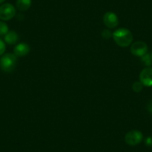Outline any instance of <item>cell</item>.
Instances as JSON below:
<instances>
[{
  "mask_svg": "<svg viewBox=\"0 0 152 152\" xmlns=\"http://www.w3.org/2000/svg\"><path fill=\"white\" fill-rule=\"evenodd\" d=\"M8 32V26L4 22L0 21V36L5 35Z\"/></svg>",
  "mask_w": 152,
  "mask_h": 152,
  "instance_id": "obj_12",
  "label": "cell"
},
{
  "mask_svg": "<svg viewBox=\"0 0 152 152\" xmlns=\"http://www.w3.org/2000/svg\"><path fill=\"white\" fill-rule=\"evenodd\" d=\"M147 109H148V110L151 113H152V99L148 102V104Z\"/></svg>",
  "mask_w": 152,
  "mask_h": 152,
  "instance_id": "obj_17",
  "label": "cell"
},
{
  "mask_svg": "<svg viewBox=\"0 0 152 152\" xmlns=\"http://www.w3.org/2000/svg\"><path fill=\"white\" fill-rule=\"evenodd\" d=\"M143 139V135L140 131L132 130L128 131L125 137V141L128 145L135 146L140 144Z\"/></svg>",
  "mask_w": 152,
  "mask_h": 152,
  "instance_id": "obj_3",
  "label": "cell"
},
{
  "mask_svg": "<svg viewBox=\"0 0 152 152\" xmlns=\"http://www.w3.org/2000/svg\"><path fill=\"white\" fill-rule=\"evenodd\" d=\"M141 60L143 63L145 64V65L147 66L148 67H150L152 64V60L151 58V55H149L148 53H146L145 55H144L143 56L141 57Z\"/></svg>",
  "mask_w": 152,
  "mask_h": 152,
  "instance_id": "obj_11",
  "label": "cell"
},
{
  "mask_svg": "<svg viewBox=\"0 0 152 152\" xmlns=\"http://www.w3.org/2000/svg\"><path fill=\"white\" fill-rule=\"evenodd\" d=\"M140 81L145 87L152 86V68L146 67L143 69L140 74Z\"/></svg>",
  "mask_w": 152,
  "mask_h": 152,
  "instance_id": "obj_6",
  "label": "cell"
},
{
  "mask_svg": "<svg viewBox=\"0 0 152 152\" xmlns=\"http://www.w3.org/2000/svg\"><path fill=\"white\" fill-rule=\"evenodd\" d=\"M104 24L109 28H114L119 25V19L116 14L113 12H107L104 15Z\"/></svg>",
  "mask_w": 152,
  "mask_h": 152,
  "instance_id": "obj_7",
  "label": "cell"
},
{
  "mask_svg": "<svg viewBox=\"0 0 152 152\" xmlns=\"http://www.w3.org/2000/svg\"><path fill=\"white\" fill-rule=\"evenodd\" d=\"M102 35L104 39H109V38L112 36V33H111L110 31L108 30V29H105V30H104L103 31H102Z\"/></svg>",
  "mask_w": 152,
  "mask_h": 152,
  "instance_id": "obj_14",
  "label": "cell"
},
{
  "mask_svg": "<svg viewBox=\"0 0 152 152\" xmlns=\"http://www.w3.org/2000/svg\"><path fill=\"white\" fill-rule=\"evenodd\" d=\"M29 52H30V47L28 45L24 43L17 45L14 49V53L17 57L26 56L29 53Z\"/></svg>",
  "mask_w": 152,
  "mask_h": 152,
  "instance_id": "obj_8",
  "label": "cell"
},
{
  "mask_svg": "<svg viewBox=\"0 0 152 152\" xmlns=\"http://www.w3.org/2000/svg\"><path fill=\"white\" fill-rule=\"evenodd\" d=\"M17 8L20 11H26L30 8L31 5V0H17Z\"/></svg>",
  "mask_w": 152,
  "mask_h": 152,
  "instance_id": "obj_10",
  "label": "cell"
},
{
  "mask_svg": "<svg viewBox=\"0 0 152 152\" xmlns=\"http://www.w3.org/2000/svg\"><path fill=\"white\" fill-rule=\"evenodd\" d=\"M16 15V9L14 5L5 3L0 6V20L8 21Z\"/></svg>",
  "mask_w": 152,
  "mask_h": 152,
  "instance_id": "obj_4",
  "label": "cell"
},
{
  "mask_svg": "<svg viewBox=\"0 0 152 152\" xmlns=\"http://www.w3.org/2000/svg\"><path fill=\"white\" fill-rule=\"evenodd\" d=\"M131 52L135 56H143L148 52L147 44L143 41H136L131 46Z\"/></svg>",
  "mask_w": 152,
  "mask_h": 152,
  "instance_id": "obj_5",
  "label": "cell"
},
{
  "mask_svg": "<svg viewBox=\"0 0 152 152\" xmlns=\"http://www.w3.org/2000/svg\"><path fill=\"white\" fill-rule=\"evenodd\" d=\"M19 36L14 31H8L6 34L5 35V42L9 45H14L18 41Z\"/></svg>",
  "mask_w": 152,
  "mask_h": 152,
  "instance_id": "obj_9",
  "label": "cell"
},
{
  "mask_svg": "<svg viewBox=\"0 0 152 152\" xmlns=\"http://www.w3.org/2000/svg\"><path fill=\"white\" fill-rule=\"evenodd\" d=\"M151 60H152V52H151Z\"/></svg>",
  "mask_w": 152,
  "mask_h": 152,
  "instance_id": "obj_19",
  "label": "cell"
},
{
  "mask_svg": "<svg viewBox=\"0 0 152 152\" xmlns=\"http://www.w3.org/2000/svg\"><path fill=\"white\" fill-rule=\"evenodd\" d=\"M132 89L135 93H140L142 90L143 89V85L140 81H136L132 85Z\"/></svg>",
  "mask_w": 152,
  "mask_h": 152,
  "instance_id": "obj_13",
  "label": "cell"
},
{
  "mask_svg": "<svg viewBox=\"0 0 152 152\" xmlns=\"http://www.w3.org/2000/svg\"><path fill=\"white\" fill-rule=\"evenodd\" d=\"M5 1V0H0V4H2V2H4Z\"/></svg>",
  "mask_w": 152,
  "mask_h": 152,
  "instance_id": "obj_18",
  "label": "cell"
},
{
  "mask_svg": "<svg viewBox=\"0 0 152 152\" xmlns=\"http://www.w3.org/2000/svg\"><path fill=\"white\" fill-rule=\"evenodd\" d=\"M5 49H6V46H5V43L3 40H2V39H0V56L3 55L4 52H5Z\"/></svg>",
  "mask_w": 152,
  "mask_h": 152,
  "instance_id": "obj_15",
  "label": "cell"
},
{
  "mask_svg": "<svg viewBox=\"0 0 152 152\" xmlns=\"http://www.w3.org/2000/svg\"><path fill=\"white\" fill-rule=\"evenodd\" d=\"M145 144L148 146H152V137H148L145 140Z\"/></svg>",
  "mask_w": 152,
  "mask_h": 152,
  "instance_id": "obj_16",
  "label": "cell"
},
{
  "mask_svg": "<svg viewBox=\"0 0 152 152\" xmlns=\"http://www.w3.org/2000/svg\"><path fill=\"white\" fill-rule=\"evenodd\" d=\"M113 38L120 47H128L133 41V34L128 29L121 28L113 33Z\"/></svg>",
  "mask_w": 152,
  "mask_h": 152,
  "instance_id": "obj_1",
  "label": "cell"
},
{
  "mask_svg": "<svg viewBox=\"0 0 152 152\" xmlns=\"http://www.w3.org/2000/svg\"><path fill=\"white\" fill-rule=\"evenodd\" d=\"M17 64V56L14 54H5L0 58V68L5 72H10L15 68Z\"/></svg>",
  "mask_w": 152,
  "mask_h": 152,
  "instance_id": "obj_2",
  "label": "cell"
}]
</instances>
